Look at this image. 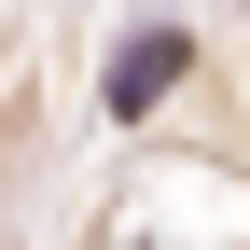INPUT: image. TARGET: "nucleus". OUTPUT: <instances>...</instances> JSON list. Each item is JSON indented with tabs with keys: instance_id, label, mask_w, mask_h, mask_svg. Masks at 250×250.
Returning a JSON list of instances; mask_svg holds the SVG:
<instances>
[{
	"instance_id": "f257e3e1",
	"label": "nucleus",
	"mask_w": 250,
	"mask_h": 250,
	"mask_svg": "<svg viewBox=\"0 0 250 250\" xmlns=\"http://www.w3.org/2000/svg\"><path fill=\"white\" fill-rule=\"evenodd\" d=\"M167 83H181V42L153 28V42H125V70H111V111H153Z\"/></svg>"
}]
</instances>
